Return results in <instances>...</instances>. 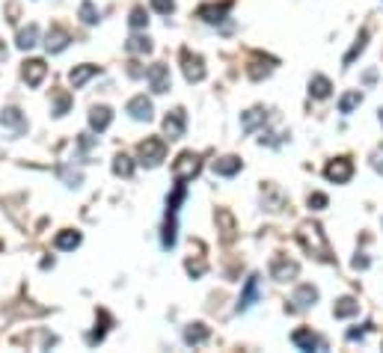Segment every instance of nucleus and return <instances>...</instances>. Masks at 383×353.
Segmentation results:
<instances>
[{
	"label": "nucleus",
	"mask_w": 383,
	"mask_h": 353,
	"mask_svg": "<svg viewBox=\"0 0 383 353\" xmlns=\"http://www.w3.org/2000/svg\"><path fill=\"white\" fill-rule=\"evenodd\" d=\"M146 77H149L151 93H158V95L169 93V84H173V77H169V69L164 66V62H155V66L146 71Z\"/></svg>",
	"instance_id": "nucleus-5"
},
{
	"label": "nucleus",
	"mask_w": 383,
	"mask_h": 353,
	"mask_svg": "<svg viewBox=\"0 0 383 353\" xmlns=\"http://www.w3.org/2000/svg\"><path fill=\"white\" fill-rule=\"evenodd\" d=\"M309 93L315 95V98H327L330 93H333V84L324 77V75H318V77H312L309 80Z\"/></svg>",
	"instance_id": "nucleus-26"
},
{
	"label": "nucleus",
	"mask_w": 383,
	"mask_h": 353,
	"mask_svg": "<svg viewBox=\"0 0 383 353\" xmlns=\"http://www.w3.org/2000/svg\"><path fill=\"white\" fill-rule=\"evenodd\" d=\"M151 6H155L160 15H169L175 9V0H151Z\"/></svg>",
	"instance_id": "nucleus-35"
},
{
	"label": "nucleus",
	"mask_w": 383,
	"mask_h": 353,
	"mask_svg": "<svg viewBox=\"0 0 383 353\" xmlns=\"http://www.w3.org/2000/svg\"><path fill=\"white\" fill-rule=\"evenodd\" d=\"M53 243H57V249H75V247H80V234L71 229H62L57 238H53Z\"/></svg>",
	"instance_id": "nucleus-25"
},
{
	"label": "nucleus",
	"mask_w": 383,
	"mask_h": 353,
	"mask_svg": "<svg viewBox=\"0 0 383 353\" xmlns=\"http://www.w3.org/2000/svg\"><path fill=\"white\" fill-rule=\"evenodd\" d=\"M36 42H39V27H36V24H27L24 30H18V42L15 45L21 51H30Z\"/></svg>",
	"instance_id": "nucleus-21"
},
{
	"label": "nucleus",
	"mask_w": 383,
	"mask_h": 353,
	"mask_svg": "<svg viewBox=\"0 0 383 353\" xmlns=\"http://www.w3.org/2000/svg\"><path fill=\"white\" fill-rule=\"evenodd\" d=\"M356 312H360V303H356L354 297H342V300L333 306V315H336V318H354Z\"/></svg>",
	"instance_id": "nucleus-23"
},
{
	"label": "nucleus",
	"mask_w": 383,
	"mask_h": 353,
	"mask_svg": "<svg viewBox=\"0 0 383 353\" xmlns=\"http://www.w3.org/2000/svg\"><path fill=\"white\" fill-rule=\"evenodd\" d=\"M291 341H294V345H297L300 350H324V341H321L312 330H294Z\"/></svg>",
	"instance_id": "nucleus-12"
},
{
	"label": "nucleus",
	"mask_w": 383,
	"mask_h": 353,
	"mask_svg": "<svg viewBox=\"0 0 383 353\" xmlns=\"http://www.w3.org/2000/svg\"><path fill=\"white\" fill-rule=\"evenodd\" d=\"M128 113H131V119H137V122H149L151 113H155V107H151V101L146 95H137V98L128 101Z\"/></svg>",
	"instance_id": "nucleus-11"
},
{
	"label": "nucleus",
	"mask_w": 383,
	"mask_h": 353,
	"mask_svg": "<svg viewBox=\"0 0 383 353\" xmlns=\"http://www.w3.org/2000/svg\"><path fill=\"white\" fill-rule=\"evenodd\" d=\"M240 167H244V160L235 158V155L214 160V173H217V175H226V178H229V175H235V173H240Z\"/></svg>",
	"instance_id": "nucleus-18"
},
{
	"label": "nucleus",
	"mask_w": 383,
	"mask_h": 353,
	"mask_svg": "<svg viewBox=\"0 0 383 353\" xmlns=\"http://www.w3.org/2000/svg\"><path fill=\"white\" fill-rule=\"evenodd\" d=\"M362 101V95H360V89H354V93H347L342 95V101H338V113H351L356 104Z\"/></svg>",
	"instance_id": "nucleus-31"
},
{
	"label": "nucleus",
	"mask_w": 383,
	"mask_h": 353,
	"mask_svg": "<svg viewBox=\"0 0 383 353\" xmlns=\"http://www.w3.org/2000/svg\"><path fill=\"white\" fill-rule=\"evenodd\" d=\"M125 48H128L131 53H149L151 51V39H149V36H134Z\"/></svg>",
	"instance_id": "nucleus-30"
},
{
	"label": "nucleus",
	"mask_w": 383,
	"mask_h": 353,
	"mask_svg": "<svg viewBox=\"0 0 383 353\" xmlns=\"http://www.w3.org/2000/svg\"><path fill=\"white\" fill-rule=\"evenodd\" d=\"M309 208H312V211H324V208H327V196L324 193H312L309 196Z\"/></svg>",
	"instance_id": "nucleus-34"
},
{
	"label": "nucleus",
	"mask_w": 383,
	"mask_h": 353,
	"mask_svg": "<svg viewBox=\"0 0 383 353\" xmlns=\"http://www.w3.org/2000/svg\"><path fill=\"white\" fill-rule=\"evenodd\" d=\"M217 220L223 223V241H235V220H232L229 211H217Z\"/></svg>",
	"instance_id": "nucleus-29"
},
{
	"label": "nucleus",
	"mask_w": 383,
	"mask_h": 353,
	"mask_svg": "<svg viewBox=\"0 0 383 353\" xmlns=\"http://www.w3.org/2000/svg\"><path fill=\"white\" fill-rule=\"evenodd\" d=\"M69 110V95L62 93V95H57V110H53V116H62Z\"/></svg>",
	"instance_id": "nucleus-38"
},
{
	"label": "nucleus",
	"mask_w": 383,
	"mask_h": 353,
	"mask_svg": "<svg viewBox=\"0 0 383 353\" xmlns=\"http://www.w3.org/2000/svg\"><path fill=\"white\" fill-rule=\"evenodd\" d=\"M137 155H140V164L143 167H158L160 160H164V155H166V143L160 140V137H146V140L140 143Z\"/></svg>",
	"instance_id": "nucleus-2"
},
{
	"label": "nucleus",
	"mask_w": 383,
	"mask_h": 353,
	"mask_svg": "<svg viewBox=\"0 0 383 353\" xmlns=\"http://www.w3.org/2000/svg\"><path fill=\"white\" fill-rule=\"evenodd\" d=\"M113 173L122 175V178H131V175H134L131 158H128V155H116V158H113Z\"/></svg>",
	"instance_id": "nucleus-27"
},
{
	"label": "nucleus",
	"mask_w": 383,
	"mask_h": 353,
	"mask_svg": "<svg viewBox=\"0 0 383 353\" xmlns=\"http://www.w3.org/2000/svg\"><path fill=\"white\" fill-rule=\"evenodd\" d=\"M380 122H383V110H380Z\"/></svg>",
	"instance_id": "nucleus-41"
},
{
	"label": "nucleus",
	"mask_w": 383,
	"mask_h": 353,
	"mask_svg": "<svg viewBox=\"0 0 383 353\" xmlns=\"http://www.w3.org/2000/svg\"><path fill=\"white\" fill-rule=\"evenodd\" d=\"M199 167H202L199 155H193V151H182L178 160L173 164V178L175 181H187V178H193L196 173H199Z\"/></svg>",
	"instance_id": "nucleus-3"
},
{
	"label": "nucleus",
	"mask_w": 383,
	"mask_h": 353,
	"mask_svg": "<svg viewBox=\"0 0 383 353\" xmlns=\"http://www.w3.org/2000/svg\"><path fill=\"white\" fill-rule=\"evenodd\" d=\"M187 273H190V276H202L205 273V261L202 258H190V261H187Z\"/></svg>",
	"instance_id": "nucleus-36"
},
{
	"label": "nucleus",
	"mask_w": 383,
	"mask_h": 353,
	"mask_svg": "<svg viewBox=\"0 0 383 353\" xmlns=\"http://www.w3.org/2000/svg\"><path fill=\"white\" fill-rule=\"evenodd\" d=\"M371 167H374V169H378V173L383 175V146H378V149L371 151Z\"/></svg>",
	"instance_id": "nucleus-37"
},
{
	"label": "nucleus",
	"mask_w": 383,
	"mask_h": 353,
	"mask_svg": "<svg viewBox=\"0 0 383 353\" xmlns=\"http://www.w3.org/2000/svg\"><path fill=\"white\" fill-rule=\"evenodd\" d=\"M45 75H48V66H45L42 60H27L24 62V80L30 86H39L45 80Z\"/></svg>",
	"instance_id": "nucleus-13"
},
{
	"label": "nucleus",
	"mask_w": 383,
	"mask_h": 353,
	"mask_svg": "<svg viewBox=\"0 0 383 353\" xmlns=\"http://www.w3.org/2000/svg\"><path fill=\"white\" fill-rule=\"evenodd\" d=\"M297 265L294 261H288V258H282V256H276L273 261H271V276L276 279V282H288V279H294L297 276Z\"/></svg>",
	"instance_id": "nucleus-9"
},
{
	"label": "nucleus",
	"mask_w": 383,
	"mask_h": 353,
	"mask_svg": "<svg viewBox=\"0 0 383 353\" xmlns=\"http://www.w3.org/2000/svg\"><path fill=\"white\" fill-rule=\"evenodd\" d=\"M146 24H149L146 9H143V6H134V9H131V27H134V30H143Z\"/></svg>",
	"instance_id": "nucleus-33"
},
{
	"label": "nucleus",
	"mask_w": 383,
	"mask_h": 353,
	"mask_svg": "<svg viewBox=\"0 0 383 353\" xmlns=\"http://www.w3.org/2000/svg\"><path fill=\"white\" fill-rule=\"evenodd\" d=\"M324 175H327V181H336V184H345V181L354 175V164H351V160H347V158H336V160H330V164H327Z\"/></svg>",
	"instance_id": "nucleus-6"
},
{
	"label": "nucleus",
	"mask_w": 383,
	"mask_h": 353,
	"mask_svg": "<svg viewBox=\"0 0 383 353\" xmlns=\"http://www.w3.org/2000/svg\"><path fill=\"white\" fill-rule=\"evenodd\" d=\"M264 119H267V110H264V107H253V110L244 113V119H240V128H244V131H253L256 125H262Z\"/></svg>",
	"instance_id": "nucleus-24"
},
{
	"label": "nucleus",
	"mask_w": 383,
	"mask_h": 353,
	"mask_svg": "<svg viewBox=\"0 0 383 353\" xmlns=\"http://www.w3.org/2000/svg\"><path fill=\"white\" fill-rule=\"evenodd\" d=\"M232 9V0H223V3H205V6H199V15L202 21H208V24H220L223 18H226V12Z\"/></svg>",
	"instance_id": "nucleus-10"
},
{
	"label": "nucleus",
	"mask_w": 383,
	"mask_h": 353,
	"mask_svg": "<svg viewBox=\"0 0 383 353\" xmlns=\"http://www.w3.org/2000/svg\"><path fill=\"white\" fill-rule=\"evenodd\" d=\"M66 45H69V33L62 27H51L48 36H45V48L51 53H60V51H66Z\"/></svg>",
	"instance_id": "nucleus-15"
},
{
	"label": "nucleus",
	"mask_w": 383,
	"mask_h": 353,
	"mask_svg": "<svg viewBox=\"0 0 383 353\" xmlns=\"http://www.w3.org/2000/svg\"><path fill=\"white\" fill-rule=\"evenodd\" d=\"M315 300H318V288L315 285H300L297 291H294V297H291L288 309L291 312H303V309H309V306H315Z\"/></svg>",
	"instance_id": "nucleus-8"
},
{
	"label": "nucleus",
	"mask_w": 383,
	"mask_h": 353,
	"mask_svg": "<svg viewBox=\"0 0 383 353\" xmlns=\"http://www.w3.org/2000/svg\"><path fill=\"white\" fill-rule=\"evenodd\" d=\"M95 75H98V66H92V62H84V66L71 69L69 80H71V86H75V89H80V86H84L89 77H95Z\"/></svg>",
	"instance_id": "nucleus-16"
},
{
	"label": "nucleus",
	"mask_w": 383,
	"mask_h": 353,
	"mask_svg": "<svg viewBox=\"0 0 383 353\" xmlns=\"http://www.w3.org/2000/svg\"><path fill=\"white\" fill-rule=\"evenodd\" d=\"M297 241L303 243V249H306L309 256H315L318 261H333V256H330V243H327L318 223H303L297 229Z\"/></svg>",
	"instance_id": "nucleus-1"
},
{
	"label": "nucleus",
	"mask_w": 383,
	"mask_h": 353,
	"mask_svg": "<svg viewBox=\"0 0 383 353\" xmlns=\"http://www.w3.org/2000/svg\"><path fill=\"white\" fill-rule=\"evenodd\" d=\"M271 69H273V60H264L262 53H256L253 62H249V77L262 80V75H271Z\"/></svg>",
	"instance_id": "nucleus-22"
},
{
	"label": "nucleus",
	"mask_w": 383,
	"mask_h": 353,
	"mask_svg": "<svg viewBox=\"0 0 383 353\" xmlns=\"http://www.w3.org/2000/svg\"><path fill=\"white\" fill-rule=\"evenodd\" d=\"M80 18H84V24H98V18L101 15H98V9L86 0V3H80Z\"/></svg>",
	"instance_id": "nucleus-32"
},
{
	"label": "nucleus",
	"mask_w": 383,
	"mask_h": 353,
	"mask_svg": "<svg viewBox=\"0 0 383 353\" xmlns=\"http://www.w3.org/2000/svg\"><path fill=\"white\" fill-rule=\"evenodd\" d=\"M365 42H369V30H362L360 36H356V45H354V48L345 53V66H351V62H354V60H356V57H360V53L365 51Z\"/></svg>",
	"instance_id": "nucleus-28"
},
{
	"label": "nucleus",
	"mask_w": 383,
	"mask_h": 353,
	"mask_svg": "<svg viewBox=\"0 0 383 353\" xmlns=\"http://www.w3.org/2000/svg\"><path fill=\"white\" fill-rule=\"evenodd\" d=\"M0 125H6V128H15V131H24L27 128L24 113L18 110V107H6V110L0 113Z\"/></svg>",
	"instance_id": "nucleus-19"
},
{
	"label": "nucleus",
	"mask_w": 383,
	"mask_h": 353,
	"mask_svg": "<svg viewBox=\"0 0 383 353\" xmlns=\"http://www.w3.org/2000/svg\"><path fill=\"white\" fill-rule=\"evenodd\" d=\"M182 66H184V77L187 84H199V80L205 77V62L199 53H190V51H182Z\"/></svg>",
	"instance_id": "nucleus-4"
},
{
	"label": "nucleus",
	"mask_w": 383,
	"mask_h": 353,
	"mask_svg": "<svg viewBox=\"0 0 383 353\" xmlns=\"http://www.w3.org/2000/svg\"><path fill=\"white\" fill-rule=\"evenodd\" d=\"M110 122H113V113H110V107H92L89 110V128L92 131H107L110 128Z\"/></svg>",
	"instance_id": "nucleus-14"
},
{
	"label": "nucleus",
	"mask_w": 383,
	"mask_h": 353,
	"mask_svg": "<svg viewBox=\"0 0 383 353\" xmlns=\"http://www.w3.org/2000/svg\"><path fill=\"white\" fill-rule=\"evenodd\" d=\"M256 300H258V276H249L244 294H240V300H238V312H247Z\"/></svg>",
	"instance_id": "nucleus-17"
},
{
	"label": "nucleus",
	"mask_w": 383,
	"mask_h": 353,
	"mask_svg": "<svg viewBox=\"0 0 383 353\" xmlns=\"http://www.w3.org/2000/svg\"><path fill=\"white\" fill-rule=\"evenodd\" d=\"M354 267H356V270H365V267H369V258L356 256V258H354Z\"/></svg>",
	"instance_id": "nucleus-39"
},
{
	"label": "nucleus",
	"mask_w": 383,
	"mask_h": 353,
	"mask_svg": "<svg viewBox=\"0 0 383 353\" xmlns=\"http://www.w3.org/2000/svg\"><path fill=\"white\" fill-rule=\"evenodd\" d=\"M6 57V48H3V45H0V60H3Z\"/></svg>",
	"instance_id": "nucleus-40"
},
{
	"label": "nucleus",
	"mask_w": 383,
	"mask_h": 353,
	"mask_svg": "<svg viewBox=\"0 0 383 353\" xmlns=\"http://www.w3.org/2000/svg\"><path fill=\"white\" fill-rule=\"evenodd\" d=\"M208 336H211V330L205 327V324H190V327L184 330V341L187 345H202V341H208Z\"/></svg>",
	"instance_id": "nucleus-20"
},
{
	"label": "nucleus",
	"mask_w": 383,
	"mask_h": 353,
	"mask_svg": "<svg viewBox=\"0 0 383 353\" xmlns=\"http://www.w3.org/2000/svg\"><path fill=\"white\" fill-rule=\"evenodd\" d=\"M184 125H187V116L182 107H175L173 113H166V119H164V134L169 140H182L184 137Z\"/></svg>",
	"instance_id": "nucleus-7"
}]
</instances>
